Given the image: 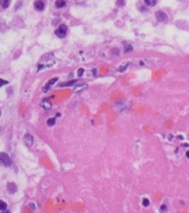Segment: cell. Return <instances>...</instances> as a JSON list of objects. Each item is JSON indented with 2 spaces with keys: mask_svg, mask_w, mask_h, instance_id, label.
Returning <instances> with one entry per match:
<instances>
[{
  "mask_svg": "<svg viewBox=\"0 0 189 213\" xmlns=\"http://www.w3.org/2000/svg\"><path fill=\"white\" fill-rule=\"evenodd\" d=\"M77 82V80H72V81H70V82H62V83L59 84V87H70V86H72L73 84H75Z\"/></svg>",
  "mask_w": 189,
  "mask_h": 213,
  "instance_id": "obj_9",
  "label": "cell"
},
{
  "mask_svg": "<svg viewBox=\"0 0 189 213\" xmlns=\"http://www.w3.org/2000/svg\"><path fill=\"white\" fill-rule=\"evenodd\" d=\"M0 160H1L2 164L5 166H10L12 165L11 159H10L9 155L6 153H0Z\"/></svg>",
  "mask_w": 189,
  "mask_h": 213,
  "instance_id": "obj_2",
  "label": "cell"
},
{
  "mask_svg": "<svg viewBox=\"0 0 189 213\" xmlns=\"http://www.w3.org/2000/svg\"><path fill=\"white\" fill-rule=\"evenodd\" d=\"M142 204H143V206H145V207L148 206V205H149V200H148V198H144L143 201H142Z\"/></svg>",
  "mask_w": 189,
  "mask_h": 213,
  "instance_id": "obj_17",
  "label": "cell"
},
{
  "mask_svg": "<svg viewBox=\"0 0 189 213\" xmlns=\"http://www.w3.org/2000/svg\"><path fill=\"white\" fill-rule=\"evenodd\" d=\"M55 122H56L55 118H49V119L47 120V125H48L49 126H54V125H55Z\"/></svg>",
  "mask_w": 189,
  "mask_h": 213,
  "instance_id": "obj_11",
  "label": "cell"
},
{
  "mask_svg": "<svg viewBox=\"0 0 189 213\" xmlns=\"http://www.w3.org/2000/svg\"><path fill=\"white\" fill-rule=\"evenodd\" d=\"M9 5H10V1H9V0H5V1L3 2V7H4L5 9L8 8Z\"/></svg>",
  "mask_w": 189,
  "mask_h": 213,
  "instance_id": "obj_15",
  "label": "cell"
},
{
  "mask_svg": "<svg viewBox=\"0 0 189 213\" xmlns=\"http://www.w3.org/2000/svg\"><path fill=\"white\" fill-rule=\"evenodd\" d=\"M155 18L158 22H165L167 19V16L163 11H157L155 13Z\"/></svg>",
  "mask_w": 189,
  "mask_h": 213,
  "instance_id": "obj_3",
  "label": "cell"
},
{
  "mask_svg": "<svg viewBox=\"0 0 189 213\" xmlns=\"http://www.w3.org/2000/svg\"><path fill=\"white\" fill-rule=\"evenodd\" d=\"M41 106L45 109V110H49L52 108V104L51 102L48 100V99H44L42 102H41Z\"/></svg>",
  "mask_w": 189,
  "mask_h": 213,
  "instance_id": "obj_6",
  "label": "cell"
},
{
  "mask_svg": "<svg viewBox=\"0 0 189 213\" xmlns=\"http://www.w3.org/2000/svg\"><path fill=\"white\" fill-rule=\"evenodd\" d=\"M34 7H35V9L37 10V11H43L44 10V8H45V4H44V2H43V1H36L35 3H34Z\"/></svg>",
  "mask_w": 189,
  "mask_h": 213,
  "instance_id": "obj_5",
  "label": "cell"
},
{
  "mask_svg": "<svg viewBox=\"0 0 189 213\" xmlns=\"http://www.w3.org/2000/svg\"><path fill=\"white\" fill-rule=\"evenodd\" d=\"M132 49H133V47H132L130 44H126V45L124 46V52H125V53H128V52L131 51Z\"/></svg>",
  "mask_w": 189,
  "mask_h": 213,
  "instance_id": "obj_13",
  "label": "cell"
},
{
  "mask_svg": "<svg viewBox=\"0 0 189 213\" xmlns=\"http://www.w3.org/2000/svg\"><path fill=\"white\" fill-rule=\"evenodd\" d=\"M3 213H11V212H10V210H5V211H4Z\"/></svg>",
  "mask_w": 189,
  "mask_h": 213,
  "instance_id": "obj_20",
  "label": "cell"
},
{
  "mask_svg": "<svg viewBox=\"0 0 189 213\" xmlns=\"http://www.w3.org/2000/svg\"><path fill=\"white\" fill-rule=\"evenodd\" d=\"M186 156H187V158H189V151L186 152Z\"/></svg>",
  "mask_w": 189,
  "mask_h": 213,
  "instance_id": "obj_21",
  "label": "cell"
},
{
  "mask_svg": "<svg viewBox=\"0 0 189 213\" xmlns=\"http://www.w3.org/2000/svg\"><path fill=\"white\" fill-rule=\"evenodd\" d=\"M83 73H84V68H81L77 70V76H82Z\"/></svg>",
  "mask_w": 189,
  "mask_h": 213,
  "instance_id": "obj_16",
  "label": "cell"
},
{
  "mask_svg": "<svg viewBox=\"0 0 189 213\" xmlns=\"http://www.w3.org/2000/svg\"><path fill=\"white\" fill-rule=\"evenodd\" d=\"M7 189L11 193H15L18 190V187H17L16 184H14V183H8Z\"/></svg>",
  "mask_w": 189,
  "mask_h": 213,
  "instance_id": "obj_8",
  "label": "cell"
},
{
  "mask_svg": "<svg viewBox=\"0 0 189 213\" xmlns=\"http://www.w3.org/2000/svg\"><path fill=\"white\" fill-rule=\"evenodd\" d=\"M156 1L155 0H145V4L150 6H154L156 5Z\"/></svg>",
  "mask_w": 189,
  "mask_h": 213,
  "instance_id": "obj_12",
  "label": "cell"
},
{
  "mask_svg": "<svg viewBox=\"0 0 189 213\" xmlns=\"http://www.w3.org/2000/svg\"><path fill=\"white\" fill-rule=\"evenodd\" d=\"M0 82H0V87H2L4 84H8V82L7 81H4L3 79L0 80Z\"/></svg>",
  "mask_w": 189,
  "mask_h": 213,
  "instance_id": "obj_19",
  "label": "cell"
},
{
  "mask_svg": "<svg viewBox=\"0 0 189 213\" xmlns=\"http://www.w3.org/2000/svg\"><path fill=\"white\" fill-rule=\"evenodd\" d=\"M56 6L57 8H62L65 5H66V2L64 1V0H57V1H56Z\"/></svg>",
  "mask_w": 189,
  "mask_h": 213,
  "instance_id": "obj_10",
  "label": "cell"
},
{
  "mask_svg": "<svg viewBox=\"0 0 189 213\" xmlns=\"http://www.w3.org/2000/svg\"><path fill=\"white\" fill-rule=\"evenodd\" d=\"M66 33H67V26H66L65 24H61V25L58 27V29H56V30H55V34H56L58 37H60V38H64V37H65Z\"/></svg>",
  "mask_w": 189,
  "mask_h": 213,
  "instance_id": "obj_1",
  "label": "cell"
},
{
  "mask_svg": "<svg viewBox=\"0 0 189 213\" xmlns=\"http://www.w3.org/2000/svg\"><path fill=\"white\" fill-rule=\"evenodd\" d=\"M24 141L27 147H31L33 145V136L30 133H26L24 138Z\"/></svg>",
  "mask_w": 189,
  "mask_h": 213,
  "instance_id": "obj_4",
  "label": "cell"
},
{
  "mask_svg": "<svg viewBox=\"0 0 189 213\" xmlns=\"http://www.w3.org/2000/svg\"><path fill=\"white\" fill-rule=\"evenodd\" d=\"M87 88H88V85H87V84L79 85V86H77V87L73 89V92H74L75 94H77V93H79V92H82V91L85 90Z\"/></svg>",
  "mask_w": 189,
  "mask_h": 213,
  "instance_id": "obj_7",
  "label": "cell"
},
{
  "mask_svg": "<svg viewBox=\"0 0 189 213\" xmlns=\"http://www.w3.org/2000/svg\"><path fill=\"white\" fill-rule=\"evenodd\" d=\"M56 81H57V78H54V79H51V80H50V81L49 82V83H48V84H49V85L50 86V85L54 84V83H55V82H56Z\"/></svg>",
  "mask_w": 189,
  "mask_h": 213,
  "instance_id": "obj_18",
  "label": "cell"
},
{
  "mask_svg": "<svg viewBox=\"0 0 189 213\" xmlns=\"http://www.w3.org/2000/svg\"><path fill=\"white\" fill-rule=\"evenodd\" d=\"M6 203L3 202V201H0V209H1V210H5L6 209Z\"/></svg>",
  "mask_w": 189,
  "mask_h": 213,
  "instance_id": "obj_14",
  "label": "cell"
}]
</instances>
